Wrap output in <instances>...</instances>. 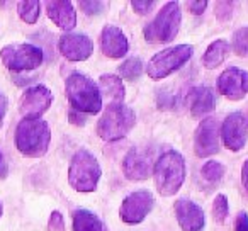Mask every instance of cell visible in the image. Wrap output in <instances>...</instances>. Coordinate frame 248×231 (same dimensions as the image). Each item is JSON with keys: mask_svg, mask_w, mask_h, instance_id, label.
Returning a JSON list of instances; mask_svg holds the SVG:
<instances>
[{"mask_svg": "<svg viewBox=\"0 0 248 231\" xmlns=\"http://www.w3.org/2000/svg\"><path fill=\"white\" fill-rule=\"evenodd\" d=\"M216 89L230 100H241L248 93V72L236 66L226 68L216 80Z\"/></svg>", "mask_w": 248, "mask_h": 231, "instance_id": "5bb4252c", "label": "cell"}, {"mask_svg": "<svg viewBox=\"0 0 248 231\" xmlns=\"http://www.w3.org/2000/svg\"><path fill=\"white\" fill-rule=\"evenodd\" d=\"M153 206H155V197L150 190H135L123 199L119 207V217L126 224H140L152 213Z\"/></svg>", "mask_w": 248, "mask_h": 231, "instance_id": "9c48e42d", "label": "cell"}, {"mask_svg": "<svg viewBox=\"0 0 248 231\" xmlns=\"http://www.w3.org/2000/svg\"><path fill=\"white\" fill-rule=\"evenodd\" d=\"M247 121H248V119H247Z\"/></svg>", "mask_w": 248, "mask_h": 231, "instance_id": "ab89813d", "label": "cell"}, {"mask_svg": "<svg viewBox=\"0 0 248 231\" xmlns=\"http://www.w3.org/2000/svg\"><path fill=\"white\" fill-rule=\"evenodd\" d=\"M230 49H231V46L226 39H216V41H213L209 46H207V49L202 55L204 68H207V70L217 68V66L228 58Z\"/></svg>", "mask_w": 248, "mask_h": 231, "instance_id": "7402d4cb", "label": "cell"}, {"mask_svg": "<svg viewBox=\"0 0 248 231\" xmlns=\"http://www.w3.org/2000/svg\"><path fill=\"white\" fill-rule=\"evenodd\" d=\"M173 213L182 231H202L206 226L202 207L190 199H177L173 204Z\"/></svg>", "mask_w": 248, "mask_h": 231, "instance_id": "2e32d148", "label": "cell"}, {"mask_svg": "<svg viewBox=\"0 0 248 231\" xmlns=\"http://www.w3.org/2000/svg\"><path fill=\"white\" fill-rule=\"evenodd\" d=\"M0 58L11 72H29L43 65L45 53L34 45L19 43V45L4 46L0 51Z\"/></svg>", "mask_w": 248, "mask_h": 231, "instance_id": "ba28073f", "label": "cell"}, {"mask_svg": "<svg viewBox=\"0 0 248 231\" xmlns=\"http://www.w3.org/2000/svg\"><path fill=\"white\" fill-rule=\"evenodd\" d=\"M187 9H189L190 14L201 15V14H204V11L207 9V2H206V0H197V2H187Z\"/></svg>", "mask_w": 248, "mask_h": 231, "instance_id": "836d02e7", "label": "cell"}, {"mask_svg": "<svg viewBox=\"0 0 248 231\" xmlns=\"http://www.w3.org/2000/svg\"><path fill=\"white\" fill-rule=\"evenodd\" d=\"M230 213V202H228V197L224 194H217L213 200V217L216 223H224Z\"/></svg>", "mask_w": 248, "mask_h": 231, "instance_id": "484cf974", "label": "cell"}, {"mask_svg": "<svg viewBox=\"0 0 248 231\" xmlns=\"http://www.w3.org/2000/svg\"><path fill=\"white\" fill-rule=\"evenodd\" d=\"M102 177L99 160L89 150H78L72 156L68 169V182L77 192H93Z\"/></svg>", "mask_w": 248, "mask_h": 231, "instance_id": "277c9868", "label": "cell"}, {"mask_svg": "<svg viewBox=\"0 0 248 231\" xmlns=\"http://www.w3.org/2000/svg\"><path fill=\"white\" fill-rule=\"evenodd\" d=\"M99 92H100V97L106 100V104L109 107L123 106L124 97H126L123 80L117 75H112V73H104V75H100Z\"/></svg>", "mask_w": 248, "mask_h": 231, "instance_id": "ffe728a7", "label": "cell"}, {"mask_svg": "<svg viewBox=\"0 0 248 231\" xmlns=\"http://www.w3.org/2000/svg\"><path fill=\"white\" fill-rule=\"evenodd\" d=\"M131 7L138 15H146L155 9V2L153 0H141V2L140 0H133Z\"/></svg>", "mask_w": 248, "mask_h": 231, "instance_id": "4dcf8cb0", "label": "cell"}, {"mask_svg": "<svg viewBox=\"0 0 248 231\" xmlns=\"http://www.w3.org/2000/svg\"><path fill=\"white\" fill-rule=\"evenodd\" d=\"M224 148L230 152H241L248 141V121L243 112H231L219 128Z\"/></svg>", "mask_w": 248, "mask_h": 231, "instance_id": "7c38bea8", "label": "cell"}, {"mask_svg": "<svg viewBox=\"0 0 248 231\" xmlns=\"http://www.w3.org/2000/svg\"><path fill=\"white\" fill-rule=\"evenodd\" d=\"M68 121L75 126H83L87 123V116L82 112H77V110H72V112L68 114Z\"/></svg>", "mask_w": 248, "mask_h": 231, "instance_id": "e575fe53", "label": "cell"}, {"mask_svg": "<svg viewBox=\"0 0 248 231\" xmlns=\"http://www.w3.org/2000/svg\"><path fill=\"white\" fill-rule=\"evenodd\" d=\"M156 102H158V109L162 110H170L175 107V97L172 93H167L165 90H160L158 95H156Z\"/></svg>", "mask_w": 248, "mask_h": 231, "instance_id": "f546056e", "label": "cell"}, {"mask_svg": "<svg viewBox=\"0 0 248 231\" xmlns=\"http://www.w3.org/2000/svg\"><path fill=\"white\" fill-rule=\"evenodd\" d=\"M100 51L104 53V56L110 60L123 58L128 55L129 49V41L126 38V34L123 32V29L117 26L107 24L100 32Z\"/></svg>", "mask_w": 248, "mask_h": 231, "instance_id": "e0dca14e", "label": "cell"}, {"mask_svg": "<svg viewBox=\"0 0 248 231\" xmlns=\"http://www.w3.org/2000/svg\"><path fill=\"white\" fill-rule=\"evenodd\" d=\"M53 104V93L46 85H34L24 90L19 100V112L24 119H39Z\"/></svg>", "mask_w": 248, "mask_h": 231, "instance_id": "8fae6325", "label": "cell"}, {"mask_svg": "<svg viewBox=\"0 0 248 231\" xmlns=\"http://www.w3.org/2000/svg\"><path fill=\"white\" fill-rule=\"evenodd\" d=\"M16 148L31 158L46 155L51 143V129L43 119H22L16 128Z\"/></svg>", "mask_w": 248, "mask_h": 231, "instance_id": "3957f363", "label": "cell"}, {"mask_svg": "<svg viewBox=\"0 0 248 231\" xmlns=\"http://www.w3.org/2000/svg\"><path fill=\"white\" fill-rule=\"evenodd\" d=\"M19 17L26 22V24H36L41 14V4L38 0H26V2H19L17 5Z\"/></svg>", "mask_w": 248, "mask_h": 231, "instance_id": "cb8c5ba5", "label": "cell"}, {"mask_svg": "<svg viewBox=\"0 0 248 231\" xmlns=\"http://www.w3.org/2000/svg\"><path fill=\"white\" fill-rule=\"evenodd\" d=\"M201 175H202V179L207 184H217L224 177V167L219 162H216V160H209L201 169Z\"/></svg>", "mask_w": 248, "mask_h": 231, "instance_id": "d4e9b609", "label": "cell"}, {"mask_svg": "<svg viewBox=\"0 0 248 231\" xmlns=\"http://www.w3.org/2000/svg\"><path fill=\"white\" fill-rule=\"evenodd\" d=\"M7 109H9V99L5 97L4 92H0V128L4 124V118L5 114H7Z\"/></svg>", "mask_w": 248, "mask_h": 231, "instance_id": "d590c367", "label": "cell"}, {"mask_svg": "<svg viewBox=\"0 0 248 231\" xmlns=\"http://www.w3.org/2000/svg\"><path fill=\"white\" fill-rule=\"evenodd\" d=\"M65 92L73 110L82 114H99L102 109V97L99 85L90 77L80 72H73L65 82Z\"/></svg>", "mask_w": 248, "mask_h": 231, "instance_id": "6da1fadb", "label": "cell"}, {"mask_svg": "<svg viewBox=\"0 0 248 231\" xmlns=\"http://www.w3.org/2000/svg\"><path fill=\"white\" fill-rule=\"evenodd\" d=\"M194 152L199 158H209L219 152V123L216 118H206L194 133Z\"/></svg>", "mask_w": 248, "mask_h": 231, "instance_id": "4fadbf2b", "label": "cell"}, {"mask_svg": "<svg viewBox=\"0 0 248 231\" xmlns=\"http://www.w3.org/2000/svg\"><path fill=\"white\" fill-rule=\"evenodd\" d=\"M117 73H119L121 80H128V82H136V80L141 77L143 73V62L136 56H131V58L124 60L123 63L117 68Z\"/></svg>", "mask_w": 248, "mask_h": 231, "instance_id": "603a6c76", "label": "cell"}, {"mask_svg": "<svg viewBox=\"0 0 248 231\" xmlns=\"http://www.w3.org/2000/svg\"><path fill=\"white\" fill-rule=\"evenodd\" d=\"M194 55V48L190 45H177L169 49L156 53L146 65V73L152 80H162L179 72Z\"/></svg>", "mask_w": 248, "mask_h": 231, "instance_id": "52a82bcc", "label": "cell"}, {"mask_svg": "<svg viewBox=\"0 0 248 231\" xmlns=\"http://www.w3.org/2000/svg\"><path fill=\"white\" fill-rule=\"evenodd\" d=\"M241 184H243V189L247 190L248 194V158L243 162L241 165Z\"/></svg>", "mask_w": 248, "mask_h": 231, "instance_id": "8d00e7d4", "label": "cell"}, {"mask_svg": "<svg viewBox=\"0 0 248 231\" xmlns=\"http://www.w3.org/2000/svg\"><path fill=\"white\" fill-rule=\"evenodd\" d=\"M233 231H248V213L247 211H240L234 217Z\"/></svg>", "mask_w": 248, "mask_h": 231, "instance_id": "d6a6232c", "label": "cell"}, {"mask_svg": "<svg viewBox=\"0 0 248 231\" xmlns=\"http://www.w3.org/2000/svg\"><path fill=\"white\" fill-rule=\"evenodd\" d=\"M0 165H2V152H0Z\"/></svg>", "mask_w": 248, "mask_h": 231, "instance_id": "f35d334b", "label": "cell"}, {"mask_svg": "<svg viewBox=\"0 0 248 231\" xmlns=\"http://www.w3.org/2000/svg\"><path fill=\"white\" fill-rule=\"evenodd\" d=\"M156 190L163 197L175 196L186 180V158L175 150L162 153L153 167Z\"/></svg>", "mask_w": 248, "mask_h": 231, "instance_id": "7a4b0ae2", "label": "cell"}, {"mask_svg": "<svg viewBox=\"0 0 248 231\" xmlns=\"http://www.w3.org/2000/svg\"><path fill=\"white\" fill-rule=\"evenodd\" d=\"M48 17L63 31H72L77 26V12L68 0H53L46 4Z\"/></svg>", "mask_w": 248, "mask_h": 231, "instance_id": "d6986e66", "label": "cell"}, {"mask_svg": "<svg viewBox=\"0 0 248 231\" xmlns=\"http://www.w3.org/2000/svg\"><path fill=\"white\" fill-rule=\"evenodd\" d=\"M153 167H155L153 152L150 148H143V146L131 148L123 160L124 177L133 182H141V180L152 177Z\"/></svg>", "mask_w": 248, "mask_h": 231, "instance_id": "30bf717a", "label": "cell"}, {"mask_svg": "<svg viewBox=\"0 0 248 231\" xmlns=\"http://www.w3.org/2000/svg\"><path fill=\"white\" fill-rule=\"evenodd\" d=\"M78 5L87 15L100 14V12L104 11V7H106V4H104V2H92V0H87V2H85V0H80Z\"/></svg>", "mask_w": 248, "mask_h": 231, "instance_id": "f1b7e54d", "label": "cell"}, {"mask_svg": "<svg viewBox=\"0 0 248 231\" xmlns=\"http://www.w3.org/2000/svg\"><path fill=\"white\" fill-rule=\"evenodd\" d=\"M233 51L238 56L248 58V28H241L233 34Z\"/></svg>", "mask_w": 248, "mask_h": 231, "instance_id": "4316f807", "label": "cell"}, {"mask_svg": "<svg viewBox=\"0 0 248 231\" xmlns=\"http://www.w3.org/2000/svg\"><path fill=\"white\" fill-rule=\"evenodd\" d=\"M182 22V11L177 2H167L156 17L145 26L143 36L150 45H165L177 38Z\"/></svg>", "mask_w": 248, "mask_h": 231, "instance_id": "5b68a950", "label": "cell"}, {"mask_svg": "<svg viewBox=\"0 0 248 231\" xmlns=\"http://www.w3.org/2000/svg\"><path fill=\"white\" fill-rule=\"evenodd\" d=\"M73 231H107L104 221L89 209H77L72 213Z\"/></svg>", "mask_w": 248, "mask_h": 231, "instance_id": "44dd1931", "label": "cell"}, {"mask_svg": "<svg viewBox=\"0 0 248 231\" xmlns=\"http://www.w3.org/2000/svg\"><path fill=\"white\" fill-rule=\"evenodd\" d=\"M136 124V112L128 106L107 107L97 121V136L104 141H117L129 135Z\"/></svg>", "mask_w": 248, "mask_h": 231, "instance_id": "8992f818", "label": "cell"}, {"mask_svg": "<svg viewBox=\"0 0 248 231\" xmlns=\"http://www.w3.org/2000/svg\"><path fill=\"white\" fill-rule=\"evenodd\" d=\"M187 106L194 118H206L216 109V99L209 87H192L187 93Z\"/></svg>", "mask_w": 248, "mask_h": 231, "instance_id": "ac0fdd59", "label": "cell"}, {"mask_svg": "<svg viewBox=\"0 0 248 231\" xmlns=\"http://www.w3.org/2000/svg\"><path fill=\"white\" fill-rule=\"evenodd\" d=\"M58 49L68 62H85L92 56L93 43L82 32H66L60 38Z\"/></svg>", "mask_w": 248, "mask_h": 231, "instance_id": "9a60e30c", "label": "cell"}, {"mask_svg": "<svg viewBox=\"0 0 248 231\" xmlns=\"http://www.w3.org/2000/svg\"><path fill=\"white\" fill-rule=\"evenodd\" d=\"M2 213H4V206H2V200H0V217H2Z\"/></svg>", "mask_w": 248, "mask_h": 231, "instance_id": "74e56055", "label": "cell"}, {"mask_svg": "<svg viewBox=\"0 0 248 231\" xmlns=\"http://www.w3.org/2000/svg\"><path fill=\"white\" fill-rule=\"evenodd\" d=\"M234 7H236L234 2H216V4H214L216 19L221 22L231 21V17H233V14H234Z\"/></svg>", "mask_w": 248, "mask_h": 231, "instance_id": "83f0119b", "label": "cell"}, {"mask_svg": "<svg viewBox=\"0 0 248 231\" xmlns=\"http://www.w3.org/2000/svg\"><path fill=\"white\" fill-rule=\"evenodd\" d=\"M48 228L51 231H65V219L60 211H53L48 221Z\"/></svg>", "mask_w": 248, "mask_h": 231, "instance_id": "1f68e13d", "label": "cell"}]
</instances>
